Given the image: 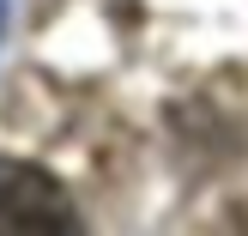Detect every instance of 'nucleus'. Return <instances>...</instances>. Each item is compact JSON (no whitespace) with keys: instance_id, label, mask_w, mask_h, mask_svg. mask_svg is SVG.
<instances>
[{"instance_id":"nucleus-1","label":"nucleus","mask_w":248,"mask_h":236,"mask_svg":"<svg viewBox=\"0 0 248 236\" xmlns=\"http://www.w3.org/2000/svg\"><path fill=\"white\" fill-rule=\"evenodd\" d=\"M36 236V230H79V206L48 170L0 157V236Z\"/></svg>"}]
</instances>
